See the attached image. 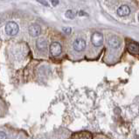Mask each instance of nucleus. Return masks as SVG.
<instances>
[{"instance_id":"f8f14e48","label":"nucleus","mask_w":139,"mask_h":139,"mask_svg":"<svg viewBox=\"0 0 139 139\" xmlns=\"http://www.w3.org/2000/svg\"><path fill=\"white\" fill-rule=\"evenodd\" d=\"M51 3H52L53 6H56V5L59 4V0H50Z\"/></svg>"},{"instance_id":"dca6fc26","label":"nucleus","mask_w":139,"mask_h":139,"mask_svg":"<svg viewBox=\"0 0 139 139\" xmlns=\"http://www.w3.org/2000/svg\"><path fill=\"white\" fill-rule=\"evenodd\" d=\"M138 20H139V18H138Z\"/></svg>"},{"instance_id":"2eb2a0df","label":"nucleus","mask_w":139,"mask_h":139,"mask_svg":"<svg viewBox=\"0 0 139 139\" xmlns=\"http://www.w3.org/2000/svg\"><path fill=\"white\" fill-rule=\"evenodd\" d=\"M63 30H64V32L69 34L71 32V28H63Z\"/></svg>"},{"instance_id":"9d476101","label":"nucleus","mask_w":139,"mask_h":139,"mask_svg":"<svg viewBox=\"0 0 139 139\" xmlns=\"http://www.w3.org/2000/svg\"><path fill=\"white\" fill-rule=\"evenodd\" d=\"M72 138H92V136L89 132H78L73 134Z\"/></svg>"},{"instance_id":"f257e3e1","label":"nucleus","mask_w":139,"mask_h":139,"mask_svg":"<svg viewBox=\"0 0 139 139\" xmlns=\"http://www.w3.org/2000/svg\"><path fill=\"white\" fill-rule=\"evenodd\" d=\"M18 25L15 22H9L5 26V32L9 36H15L18 32Z\"/></svg>"},{"instance_id":"7ed1b4c3","label":"nucleus","mask_w":139,"mask_h":139,"mask_svg":"<svg viewBox=\"0 0 139 139\" xmlns=\"http://www.w3.org/2000/svg\"><path fill=\"white\" fill-rule=\"evenodd\" d=\"M62 52V47L61 44L54 42L50 45V52L52 54L53 56H58L59 55H61V53Z\"/></svg>"},{"instance_id":"20e7f679","label":"nucleus","mask_w":139,"mask_h":139,"mask_svg":"<svg viewBox=\"0 0 139 139\" xmlns=\"http://www.w3.org/2000/svg\"><path fill=\"white\" fill-rule=\"evenodd\" d=\"M85 48H86V42L83 39L78 38L73 43V49H75V52H82Z\"/></svg>"},{"instance_id":"0eeeda50","label":"nucleus","mask_w":139,"mask_h":139,"mask_svg":"<svg viewBox=\"0 0 139 139\" xmlns=\"http://www.w3.org/2000/svg\"><path fill=\"white\" fill-rule=\"evenodd\" d=\"M36 45L39 50H40V52H45V50H47V41L44 38H39L38 40H37Z\"/></svg>"},{"instance_id":"6e6552de","label":"nucleus","mask_w":139,"mask_h":139,"mask_svg":"<svg viewBox=\"0 0 139 139\" xmlns=\"http://www.w3.org/2000/svg\"><path fill=\"white\" fill-rule=\"evenodd\" d=\"M129 13H130V9L127 5H122L117 10V14L120 17H126L128 15H129Z\"/></svg>"},{"instance_id":"1a4fd4ad","label":"nucleus","mask_w":139,"mask_h":139,"mask_svg":"<svg viewBox=\"0 0 139 139\" xmlns=\"http://www.w3.org/2000/svg\"><path fill=\"white\" fill-rule=\"evenodd\" d=\"M128 50L132 54H137L139 53V44L135 42H132L128 45Z\"/></svg>"},{"instance_id":"f03ea898","label":"nucleus","mask_w":139,"mask_h":139,"mask_svg":"<svg viewBox=\"0 0 139 139\" xmlns=\"http://www.w3.org/2000/svg\"><path fill=\"white\" fill-rule=\"evenodd\" d=\"M91 42L94 46L100 47L103 44V36L100 32H95L91 37Z\"/></svg>"},{"instance_id":"ddd939ff","label":"nucleus","mask_w":139,"mask_h":139,"mask_svg":"<svg viewBox=\"0 0 139 139\" xmlns=\"http://www.w3.org/2000/svg\"><path fill=\"white\" fill-rule=\"evenodd\" d=\"M6 138V135H5L4 132L3 131H0V139H4Z\"/></svg>"},{"instance_id":"9b49d317","label":"nucleus","mask_w":139,"mask_h":139,"mask_svg":"<svg viewBox=\"0 0 139 139\" xmlns=\"http://www.w3.org/2000/svg\"><path fill=\"white\" fill-rule=\"evenodd\" d=\"M75 11H71V10H68V11H66V17L67 18H70V19H73L75 18Z\"/></svg>"},{"instance_id":"423d86ee","label":"nucleus","mask_w":139,"mask_h":139,"mask_svg":"<svg viewBox=\"0 0 139 139\" xmlns=\"http://www.w3.org/2000/svg\"><path fill=\"white\" fill-rule=\"evenodd\" d=\"M108 43H109V45L111 48H114V49H116L120 46L121 44V40L118 37L116 36H111L108 40Z\"/></svg>"},{"instance_id":"4468645a","label":"nucleus","mask_w":139,"mask_h":139,"mask_svg":"<svg viewBox=\"0 0 139 139\" xmlns=\"http://www.w3.org/2000/svg\"><path fill=\"white\" fill-rule=\"evenodd\" d=\"M38 2H39V3H40V4H42L46 5V6H48L47 2H45V0H38Z\"/></svg>"},{"instance_id":"39448f33","label":"nucleus","mask_w":139,"mask_h":139,"mask_svg":"<svg viewBox=\"0 0 139 139\" xmlns=\"http://www.w3.org/2000/svg\"><path fill=\"white\" fill-rule=\"evenodd\" d=\"M28 32H29L30 36H32V37H38V36H39V34H40L41 28H40V26H39V24H32L29 27V30H28Z\"/></svg>"}]
</instances>
